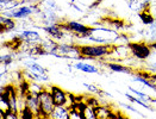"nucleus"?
Returning a JSON list of instances; mask_svg holds the SVG:
<instances>
[{"mask_svg":"<svg viewBox=\"0 0 156 119\" xmlns=\"http://www.w3.org/2000/svg\"><path fill=\"white\" fill-rule=\"evenodd\" d=\"M120 106H123L124 108H126V110H129V111H131V112H133V113H137V114H140V116H142L137 110H135L132 106H130V105H126V104H120Z\"/></svg>","mask_w":156,"mask_h":119,"instance_id":"nucleus-29","label":"nucleus"},{"mask_svg":"<svg viewBox=\"0 0 156 119\" xmlns=\"http://www.w3.org/2000/svg\"><path fill=\"white\" fill-rule=\"evenodd\" d=\"M39 105H41V114L39 118H50V114L55 108V103L52 99V95L48 86L43 88V91L39 93Z\"/></svg>","mask_w":156,"mask_h":119,"instance_id":"nucleus-6","label":"nucleus"},{"mask_svg":"<svg viewBox=\"0 0 156 119\" xmlns=\"http://www.w3.org/2000/svg\"><path fill=\"white\" fill-rule=\"evenodd\" d=\"M17 36L22 40V42H24L26 44H38L43 40V37L41 36L38 31L31 30V29H23V31H20Z\"/></svg>","mask_w":156,"mask_h":119,"instance_id":"nucleus-10","label":"nucleus"},{"mask_svg":"<svg viewBox=\"0 0 156 119\" xmlns=\"http://www.w3.org/2000/svg\"><path fill=\"white\" fill-rule=\"evenodd\" d=\"M52 119H70L69 118V106L67 105H56L54 111L50 114Z\"/></svg>","mask_w":156,"mask_h":119,"instance_id":"nucleus-15","label":"nucleus"},{"mask_svg":"<svg viewBox=\"0 0 156 119\" xmlns=\"http://www.w3.org/2000/svg\"><path fill=\"white\" fill-rule=\"evenodd\" d=\"M44 83L38 82V81H29V93L34 95H39V93L43 91Z\"/></svg>","mask_w":156,"mask_h":119,"instance_id":"nucleus-19","label":"nucleus"},{"mask_svg":"<svg viewBox=\"0 0 156 119\" xmlns=\"http://www.w3.org/2000/svg\"><path fill=\"white\" fill-rule=\"evenodd\" d=\"M113 45L110 44H83L80 45L83 60H104L112 54Z\"/></svg>","mask_w":156,"mask_h":119,"instance_id":"nucleus-2","label":"nucleus"},{"mask_svg":"<svg viewBox=\"0 0 156 119\" xmlns=\"http://www.w3.org/2000/svg\"><path fill=\"white\" fill-rule=\"evenodd\" d=\"M155 83H156V82H155Z\"/></svg>","mask_w":156,"mask_h":119,"instance_id":"nucleus-32","label":"nucleus"},{"mask_svg":"<svg viewBox=\"0 0 156 119\" xmlns=\"http://www.w3.org/2000/svg\"><path fill=\"white\" fill-rule=\"evenodd\" d=\"M118 31L105 25H93L86 40L94 44H110L113 45L118 36Z\"/></svg>","mask_w":156,"mask_h":119,"instance_id":"nucleus-1","label":"nucleus"},{"mask_svg":"<svg viewBox=\"0 0 156 119\" xmlns=\"http://www.w3.org/2000/svg\"><path fill=\"white\" fill-rule=\"evenodd\" d=\"M24 79L27 81H38L42 83H45L49 81L48 70L43 66H41L36 61H24Z\"/></svg>","mask_w":156,"mask_h":119,"instance_id":"nucleus-3","label":"nucleus"},{"mask_svg":"<svg viewBox=\"0 0 156 119\" xmlns=\"http://www.w3.org/2000/svg\"><path fill=\"white\" fill-rule=\"evenodd\" d=\"M138 33H141L144 37V40L149 44L156 43V18L148 25H145L143 30L138 31Z\"/></svg>","mask_w":156,"mask_h":119,"instance_id":"nucleus-11","label":"nucleus"},{"mask_svg":"<svg viewBox=\"0 0 156 119\" xmlns=\"http://www.w3.org/2000/svg\"><path fill=\"white\" fill-rule=\"evenodd\" d=\"M41 12V7H39L38 2L36 4H31V5H22L14 10H9V11H1L2 16L6 17H11L13 19L18 20V19H29L34 13L38 14Z\"/></svg>","mask_w":156,"mask_h":119,"instance_id":"nucleus-5","label":"nucleus"},{"mask_svg":"<svg viewBox=\"0 0 156 119\" xmlns=\"http://www.w3.org/2000/svg\"><path fill=\"white\" fill-rule=\"evenodd\" d=\"M138 17H140V19H141L142 24H144V25L150 24V23L155 19V17H153V14L150 13V9H149V10H145V11H142V12H140V13H138Z\"/></svg>","mask_w":156,"mask_h":119,"instance_id":"nucleus-22","label":"nucleus"},{"mask_svg":"<svg viewBox=\"0 0 156 119\" xmlns=\"http://www.w3.org/2000/svg\"><path fill=\"white\" fill-rule=\"evenodd\" d=\"M52 56L66 60H75V61L83 60L80 50V44L73 42H58L56 50L52 53Z\"/></svg>","mask_w":156,"mask_h":119,"instance_id":"nucleus-4","label":"nucleus"},{"mask_svg":"<svg viewBox=\"0 0 156 119\" xmlns=\"http://www.w3.org/2000/svg\"><path fill=\"white\" fill-rule=\"evenodd\" d=\"M48 88L51 92L55 105L68 106V95H69V92H67L63 88H61L60 86H56V85H50V86H48Z\"/></svg>","mask_w":156,"mask_h":119,"instance_id":"nucleus-9","label":"nucleus"},{"mask_svg":"<svg viewBox=\"0 0 156 119\" xmlns=\"http://www.w3.org/2000/svg\"><path fill=\"white\" fill-rule=\"evenodd\" d=\"M0 113H1V119H20L19 113L12 110H6V112L4 110H0Z\"/></svg>","mask_w":156,"mask_h":119,"instance_id":"nucleus-25","label":"nucleus"},{"mask_svg":"<svg viewBox=\"0 0 156 119\" xmlns=\"http://www.w3.org/2000/svg\"><path fill=\"white\" fill-rule=\"evenodd\" d=\"M149 78H150V79L153 80V81H154V82H156V73H151V74H150V76H149Z\"/></svg>","mask_w":156,"mask_h":119,"instance_id":"nucleus-30","label":"nucleus"},{"mask_svg":"<svg viewBox=\"0 0 156 119\" xmlns=\"http://www.w3.org/2000/svg\"><path fill=\"white\" fill-rule=\"evenodd\" d=\"M0 23H1V32H10L13 31L16 27H17V22L16 19H13L11 17H6V16H2L0 17Z\"/></svg>","mask_w":156,"mask_h":119,"instance_id":"nucleus-16","label":"nucleus"},{"mask_svg":"<svg viewBox=\"0 0 156 119\" xmlns=\"http://www.w3.org/2000/svg\"><path fill=\"white\" fill-rule=\"evenodd\" d=\"M19 117H20V119L36 118V117H35V113H34L27 106H24L23 108H20V111H19Z\"/></svg>","mask_w":156,"mask_h":119,"instance_id":"nucleus-26","label":"nucleus"},{"mask_svg":"<svg viewBox=\"0 0 156 119\" xmlns=\"http://www.w3.org/2000/svg\"><path fill=\"white\" fill-rule=\"evenodd\" d=\"M73 68H75L79 72L86 73V74H100V69L95 65H92L88 62H85L83 60H79L73 65Z\"/></svg>","mask_w":156,"mask_h":119,"instance_id":"nucleus-13","label":"nucleus"},{"mask_svg":"<svg viewBox=\"0 0 156 119\" xmlns=\"http://www.w3.org/2000/svg\"><path fill=\"white\" fill-rule=\"evenodd\" d=\"M83 87L88 91V93H91V94H94V95H97V96H103V95H107V96H111L108 93H106L104 89H100L99 87H97L95 85H93V83H83Z\"/></svg>","mask_w":156,"mask_h":119,"instance_id":"nucleus-18","label":"nucleus"},{"mask_svg":"<svg viewBox=\"0 0 156 119\" xmlns=\"http://www.w3.org/2000/svg\"><path fill=\"white\" fill-rule=\"evenodd\" d=\"M41 11H52V12H58L60 6L55 0H41L38 2Z\"/></svg>","mask_w":156,"mask_h":119,"instance_id":"nucleus-17","label":"nucleus"},{"mask_svg":"<svg viewBox=\"0 0 156 119\" xmlns=\"http://www.w3.org/2000/svg\"><path fill=\"white\" fill-rule=\"evenodd\" d=\"M103 1H104V0H103Z\"/></svg>","mask_w":156,"mask_h":119,"instance_id":"nucleus-31","label":"nucleus"},{"mask_svg":"<svg viewBox=\"0 0 156 119\" xmlns=\"http://www.w3.org/2000/svg\"><path fill=\"white\" fill-rule=\"evenodd\" d=\"M104 66L107 67L113 73H122V74H129V75H132V73H133L132 68L123 65L122 62H110V61H107V62H104Z\"/></svg>","mask_w":156,"mask_h":119,"instance_id":"nucleus-14","label":"nucleus"},{"mask_svg":"<svg viewBox=\"0 0 156 119\" xmlns=\"http://www.w3.org/2000/svg\"><path fill=\"white\" fill-rule=\"evenodd\" d=\"M129 91H130L132 94H135L136 96H138L140 99H142L143 101L145 103H151V100H153V98L150 96V95H148V94H145L143 93L142 91H140V89H137V88H135V87H132V86H129Z\"/></svg>","mask_w":156,"mask_h":119,"instance_id":"nucleus-21","label":"nucleus"},{"mask_svg":"<svg viewBox=\"0 0 156 119\" xmlns=\"http://www.w3.org/2000/svg\"><path fill=\"white\" fill-rule=\"evenodd\" d=\"M125 98H126V99H128L130 103L137 104V105L142 106V107L147 108V110H150V106H149V104H148V103H145V101H143L142 99H140L138 96H136L135 94L132 95V94H130V93H125Z\"/></svg>","mask_w":156,"mask_h":119,"instance_id":"nucleus-20","label":"nucleus"},{"mask_svg":"<svg viewBox=\"0 0 156 119\" xmlns=\"http://www.w3.org/2000/svg\"><path fill=\"white\" fill-rule=\"evenodd\" d=\"M83 116H85V119H97L98 118V114H97V107L91 106V105H87L86 107H85Z\"/></svg>","mask_w":156,"mask_h":119,"instance_id":"nucleus-23","label":"nucleus"},{"mask_svg":"<svg viewBox=\"0 0 156 119\" xmlns=\"http://www.w3.org/2000/svg\"><path fill=\"white\" fill-rule=\"evenodd\" d=\"M69 118L70 119H82V116L80 113V111L78 110L76 105L69 106Z\"/></svg>","mask_w":156,"mask_h":119,"instance_id":"nucleus-28","label":"nucleus"},{"mask_svg":"<svg viewBox=\"0 0 156 119\" xmlns=\"http://www.w3.org/2000/svg\"><path fill=\"white\" fill-rule=\"evenodd\" d=\"M85 101H86L87 105L94 106V107H97V106L100 105V99L97 98V95H94V94H91V95L85 96Z\"/></svg>","mask_w":156,"mask_h":119,"instance_id":"nucleus-27","label":"nucleus"},{"mask_svg":"<svg viewBox=\"0 0 156 119\" xmlns=\"http://www.w3.org/2000/svg\"><path fill=\"white\" fill-rule=\"evenodd\" d=\"M128 45L130 48L131 56L135 57L136 60L147 61L151 56V54H153V49H151L150 44L147 43L145 40H143V42H136V43L130 42Z\"/></svg>","mask_w":156,"mask_h":119,"instance_id":"nucleus-7","label":"nucleus"},{"mask_svg":"<svg viewBox=\"0 0 156 119\" xmlns=\"http://www.w3.org/2000/svg\"><path fill=\"white\" fill-rule=\"evenodd\" d=\"M13 61H14V54L12 53L2 54L0 57V62L2 67H9L10 65H12Z\"/></svg>","mask_w":156,"mask_h":119,"instance_id":"nucleus-24","label":"nucleus"},{"mask_svg":"<svg viewBox=\"0 0 156 119\" xmlns=\"http://www.w3.org/2000/svg\"><path fill=\"white\" fill-rule=\"evenodd\" d=\"M66 24L69 27V30L75 35V38H78V40H86L92 30V25L91 26L86 25L78 20H67Z\"/></svg>","mask_w":156,"mask_h":119,"instance_id":"nucleus-8","label":"nucleus"},{"mask_svg":"<svg viewBox=\"0 0 156 119\" xmlns=\"http://www.w3.org/2000/svg\"><path fill=\"white\" fill-rule=\"evenodd\" d=\"M25 106H27V107L35 113V117H36V118H39V114H41V105H39L38 95H34V94L27 93L25 95Z\"/></svg>","mask_w":156,"mask_h":119,"instance_id":"nucleus-12","label":"nucleus"}]
</instances>
